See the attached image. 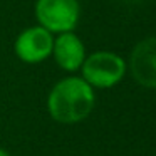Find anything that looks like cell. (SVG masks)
Here are the masks:
<instances>
[{"instance_id": "2", "label": "cell", "mask_w": 156, "mask_h": 156, "mask_svg": "<svg viewBox=\"0 0 156 156\" xmlns=\"http://www.w3.org/2000/svg\"><path fill=\"white\" fill-rule=\"evenodd\" d=\"M126 62L111 51H96L86 55L81 67V77L92 89H109L116 86L126 74Z\"/></svg>"}, {"instance_id": "5", "label": "cell", "mask_w": 156, "mask_h": 156, "mask_svg": "<svg viewBox=\"0 0 156 156\" xmlns=\"http://www.w3.org/2000/svg\"><path fill=\"white\" fill-rule=\"evenodd\" d=\"M129 71L143 87L156 89V37L138 42L129 55Z\"/></svg>"}, {"instance_id": "7", "label": "cell", "mask_w": 156, "mask_h": 156, "mask_svg": "<svg viewBox=\"0 0 156 156\" xmlns=\"http://www.w3.org/2000/svg\"><path fill=\"white\" fill-rule=\"evenodd\" d=\"M0 156H12L10 153L7 151V149H4V148H0Z\"/></svg>"}, {"instance_id": "6", "label": "cell", "mask_w": 156, "mask_h": 156, "mask_svg": "<svg viewBox=\"0 0 156 156\" xmlns=\"http://www.w3.org/2000/svg\"><path fill=\"white\" fill-rule=\"evenodd\" d=\"M86 45L76 32H64L54 37L52 57L55 64L66 72L81 71L86 61Z\"/></svg>"}, {"instance_id": "1", "label": "cell", "mask_w": 156, "mask_h": 156, "mask_svg": "<svg viewBox=\"0 0 156 156\" xmlns=\"http://www.w3.org/2000/svg\"><path fill=\"white\" fill-rule=\"evenodd\" d=\"M96 104L94 89L79 76L57 81L47 96V111L61 124L81 122L92 112Z\"/></svg>"}, {"instance_id": "4", "label": "cell", "mask_w": 156, "mask_h": 156, "mask_svg": "<svg viewBox=\"0 0 156 156\" xmlns=\"http://www.w3.org/2000/svg\"><path fill=\"white\" fill-rule=\"evenodd\" d=\"M54 34L41 25L27 27L15 37L14 52L24 64H41L52 55Z\"/></svg>"}, {"instance_id": "3", "label": "cell", "mask_w": 156, "mask_h": 156, "mask_svg": "<svg viewBox=\"0 0 156 156\" xmlns=\"http://www.w3.org/2000/svg\"><path fill=\"white\" fill-rule=\"evenodd\" d=\"M34 14L37 25L51 34L74 32L81 19L79 0H35Z\"/></svg>"}]
</instances>
